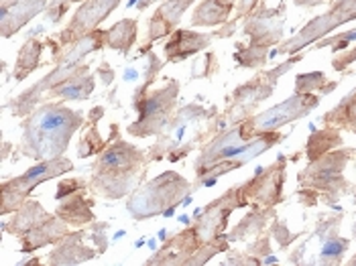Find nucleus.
<instances>
[{"label":"nucleus","mask_w":356,"mask_h":266,"mask_svg":"<svg viewBox=\"0 0 356 266\" xmlns=\"http://www.w3.org/2000/svg\"><path fill=\"white\" fill-rule=\"evenodd\" d=\"M82 112L61 104H43L25 122L23 155L33 160H51L67 151L74 133L82 126Z\"/></svg>","instance_id":"nucleus-1"},{"label":"nucleus","mask_w":356,"mask_h":266,"mask_svg":"<svg viewBox=\"0 0 356 266\" xmlns=\"http://www.w3.org/2000/svg\"><path fill=\"white\" fill-rule=\"evenodd\" d=\"M145 153L124 140L108 147L94 165V189L106 199H120L137 185Z\"/></svg>","instance_id":"nucleus-2"},{"label":"nucleus","mask_w":356,"mask_h":266,"mask_svg":"<svg viewBox=\"0 0 356 266\" xmlns=\"http://www.w3.org/2000/svg\"><path fill=\"white\" fill-rule=\"evenodd\" d=\"M106 39H108V31H94V33L86 35L80 41H76V43L72 45V49H67V51L63 53L59 65L55 67V72H51L49 76H45L39 83H35L33 88H29L27 92H23L17 100H13V102L8 104V108L13 110V116H27L29 112L41 102V96H43L45 92H51L57 85L65 83L70 78L78 76L80 72H88V65L78 67V63H80L90 51L102 49L104 43H106Z\"/></svg>","instance_id":"nucleus-3"},{"label":"nucleus","mask_w":356,"mask_h":266,"mask_svg":"<svg viewBox=\"0 0 356 266\" xmlns=\"http://www.w3.org/2000/svg\"><path fill=\"white\" fill-rule=\"evenodd\" d=\"M190 189L192 185L188 179L173 171H167L157 179L149 181L137 195H133L127 208L135 219H147L161 212L165 213L169 208H175Z\"/></svg>","instance_id":"nucleus-4"},{"label":"nucleus","mask_w":356,"mask_h":266,"mask_svg":"<svg viewBox=\"0 0 356 266\" xmlns=\"http://www.w3.org/2000/svg\"><path fill=\"white\" fill-rule=\"evenodd\" d=\"M356 19V0H336L328 10L316 19H312L309 23H305L303 28L291 37L289 41H285L281 45L279 51H273V57L279 53H291L296 55L298 51L305 49L312 43H318L320 39H324L328 33H332L334 28H338L340 25H346L350 21Z\"/></svg>","instance_id":"nucleus-5"},{"label":"nucleus","mask_w":356,"mask_h":266,"mask_svg":"<svg viewBox=\"0 0 356 266\" xmlns=\"http://www.w3.org/2000/svg\"><path fill=\"white\" fill-rule=\"evenodd\" d=\"M72 169H74L72 160L57 157V159L35 165L21 177H15L10 181H2V213L17 212L35 187L54 179V177H59L63 173H70Z\"/></svg>","instance_id":"nucleus-6"},{"label":"nucleus","mask_w":356,"mask_h":266,"mask_svg":"<svg viewBox=\"0 0 356 266\" xmlns=\"http://www.w3.org/2000/svg\"><path fill=\"white\" fill-rule=\"evenodd\" d=\"M177 94H179V85L173 80H169L165 88L135 102L138 110V120L129 126V134L151 136V134L161 133L171 120V112L177 102Z\"/></svg>","instance_id":"nucleus-7"},{"label":"nucleus","mask_w":356,"mask_h":266,"mask_svg":"<svg viewBox=\"0 0 356 266\" xmlns=\"http://www.w3.org/2000/svg\"><path fill=\"white\" fill-rule=\"evenodd\" d=\"M318 104H320V98H316L314 94H298L296 92L285 102L269 108L263 114H259V116H254L248 122H245V128H247L245 134H247V138H250V136H257V134L279 131L283 124L303 118L305 114L316 110Z\"/></svg>","instance_id":"nucleus-8"},{"label":"nucleus","mask_w":356,"mask_h":266,"mask_svg":"<svg viewBox=\"0 0 356 266\" xmlns=\"http://www.w3.org/2000/svg\"><path fill=\"white\" fill-rule=\"evenodd\" d=\"M118 4H120V0H86L76 10L74 19L70 21L65 31L59 35L61 45H70V43L74 45L76 41L83 39L86 35L98 31L100 23L106 21V17Z\"/></svg>","instance_id":"nucleus-9"},{"label":"nucleus","mask_w":356,"mask_h":266,"mask_svg":"<svg viewBox=\"0 0 356 266\" xmlns=\"http://www.w3.org/2000/svg\"><path fill=\"white\" fill-rule=\"evenodd\" d=\"M252 140L254 138H247L243 126L241 128H234L230 133L222 134L212 144H208V149H204L202 157H200L197 165H195V171L200 175H204V171L210 169L212 165H216V160L241 157L243 153H247L248 147L252 144Z\"/></svg>","instance_id":"nucleus-10"},{"label":"nucleus","mask_w":356,"mask_h":266,"mask_svg":"<svg viewBox=\"0 0 356 266\" xmlns=\"http://www.w3.org/2000/svg\"><path fill=\"white\" fill-rule=\"evenodd\" d=\"M353 153H355L353 149H346V151H338V153H332L326 157H320V160H314V165L300 175V181L312 187H318V189H330L342 179L340 173Z\"/></svg>","instance_id":"nucleus-11"},{"label":"nucleus","mask_w":356,"mask_h":266,"mask_svg":"<svg viewBox=\"0 0 356 266\" xmlns=\"http://www.w3.org/2000/svg\"><path fill=\"white\" fill-rule=\"evenodd\" d=\"M47 0H2L0 2V28L2 37H13L47 8Z\"/></svg>","instance_id":"nucleus-12"},{"label":"nucleus","mask_w":356,"mask_h":266,"mask_svg":"<svg viewBox=\"0 0 356 266\" xmlns=\"http://www.w3.org/2000/svg\"><path fill=\"white\" fill-rule=\"evenodd\" d=\"M193 2H195V0H167L165 4H161V6L155 10L153 19H151L147 41L153 43L155 39L173 33L175 25L181 21V15L192 6Z\"/></svg>","instance_id":"nucleus-13"},{"label":"nucleus","mask_w":356,"mask_h":266,"mask_svg":"<svg viewBox=\"0 0 356 266\" xmlns=\"http://www.w3.org/2000/svg\"><path fill=\"white\" fill-rule=\"evenodd\" d=\"M214 37L210 35H202V33H192V31H175L173 37L169 39V43L165 45V59L175 63V61H184L193 53L206 49L212 43Z\"/></svg>","instance_id":"nucleus-14"},{"label":"nucleus","mask_w":356,"mask_h":266,"mask_svg":"<svg viewBox=\"0 0 356 266\" xmlns=\"http://www.w3.org/2000/svg\"><path fill=\"white\" fill-rule=\"evenodd\" d=\"M83 232L80 234H65L57 242V248L51 252V265H82L86 260L96 256V250L86 248L82 244Z\"/></svg>","instance_id":"nucleus-15"},{"label":"nucleus","mask_w":356,"mask_h":266,"mask_svg":"<svg viewBox=\"0 0 356 266\" xmlns=\"http://www.w3.org/2000/svg\"><path fill=\"white\" fill-rule=\"evenodd\" d=\"M65 234H67L65 222H63L59 215H55V217L49 215L43 224H39L37 228H33L31 232H27V234L23 236V242H25L23 252L37 250V248H41V246H45V244H57Z\"/></svg>","instance_id":"nucleus-16"},{"label":"nucleus","mask_w":356,"mask_h":266,"mask_svg":"<svg viewBox=\"0 0 356 266\" xmlns=\"http://www.w3.org/2000/svg\"><path fill=\"white\" fill-rule=\"evenodd\" d=\"M236 2L238 0H204L193 10L192 19H190L192 27H216V25L226 23Z\"/></svg>","instance_id":"nucleus-17"},{"label":"nucleus","mask_w":356,"mask_h":266,"mask_svg":"<svg viewBox=\"0 0 356 266\" xmlns=\"http://www.w3.org/2000/svg\"><path fill=\"white\" fill-rule=\"evenodd\" d=\"M65 224H72V226H82L88 224L90 219H94V213H92V199H86V193L74 191L72 195H67V199L57 208V213Z\"/></svg>","instance_id":"nucleus-18"},{"label":"nucleus","mask_w":356,"mask_h":266,"mask_svg":"<svg viewBox=\"0 0 356 266\" xmlns=\"http://www.w3.org/2000/svg\"><path fill=\"white\" fill-rule=\"evenodd\" d=\"M49 215L47 212L37 203V201H23V206L17 210L15 219L4 226L6 232H13V234H19V236H25L27 232H31L33 228H37L39 224H43Z\"/></svg>","instance_id":"nucleus-19"},{"label":"nucleus","mask_w":356,"mask_h":266,"mask_svg":"<svg viewBox=\"0 0 356 266\" xmlns=\"http://www.w3.org/2000/svg\"><path fill=\"white\" fill-rule=\"evenodd\" d=\"M92 92H94V78L88 72H80L78 76L70 78L65 83L57 85L49 94L59 100H88Z\"/></svg>","instance_id":"nucleus-20"},{"label":"nucleus","mask_w":356,"mask_h":266,"mask_svg":"<svg viewBox=\"0 0 356 266\" xmlns=\"http://www.w3.org/2000/svg\"><path fill=\"white\" fill-rule=\"evenodd\" d=\"M322 120L326 124L336 126V128H344V131L356 133V88L338 106L332 108Z\"/></svg>","instance_id":"nucleus-21"},{"label":"nucleus","mask_w":356,"mask_h":266,"mask_svg":"<svg viewBox=\"0 0 356 266\" xmlns=\"http://www.w3.org/2000/svg\"><path fill=\"white\" fill-rule=\"evenodd\" d=\"M41 51H43V45L37 39H29L27 43L23 45L21 53H19L17 63H15V74H13L15 80L23 81L31 72H35L39 67Z\"/></svg>","instance_id":"nucleus-22"},{"label":"nucleus","mask_w":356,"mask_h":266,"mask_svg":"<svg viewBox=\"0 0 356 266\" xmlns=\"http://www.w3.org/2000/svg\"><path fill=\"white\" fill-rule=\"evenodd\" d=\"M137 41V21L133 19H122L108 31V45L112 49L127 53Z\"/></svg>","instance_id":"nucleus-23"},{"label":"nucleus","mask_w":356,"mask_h":266,"mask_svg":"<svg viewBox=\"0 0 356 266\" xmlns=\"http://www.w3.org/2000/svg\"><path fill=\"white\" fill-rule=\"evenodd\" d=\"M342 142V138H340V134L336 131V126L334 128H326V131H322V133H314L312 134V138H309V142H307V159L312 160H318L320 157H324V153H328L332 147H338Z\"/></svg>","instance_id":"nucleus-24"},{"label":"nucleus","mask_w":356,"mask_h":266,"mask_svg":"<svg viewBox=\"0 0 356 266\" xmlns=\"http://www.w3.org/2000/svg\"><path fill=\"white\" fill-rule=\"evenodd\" d=\"M326 85V76L316 72V74H303L296 78V92L298 94H312L314 90H320V92H330Z\"/></svg>","instance_id":"nucleus-25"},{"label":"nucleus","mask_w":356,"mask_h":266,"mask_svg":"<svg viewBox=\"0 0 356 266\" xmlns=\"http://www.w3.org/2000/svg\"><path fill=\"white\" fill-rule=\"evenodd\" d=\"M102 147H104V142L100 140L98 131L94 128V131L88 133V136H83V140L80 142V149H78V155H80V157H90V155H94L96 151H100Z\"/></svg>","instance_id":"nucleus-26"},{"label":"nucleus","mask_w":356,"mask_h":266,"mask_svg":"<svg viewBox=\"0 0 356 266\" xmlns=\"http://www.w3.org/2000/svg\"><path fill=\"white\" fill-rule=\"evenodd\" d=\"M346 248H348V240H330V242L324 244L322 258H326V263H336Z\"/></svg>","instance_id":"nucleus-27"},{"label":"nucleus","mask_w":356,"mask_h":266,"mask_svg":"<svg viewBox=\"0 0 356 266\" xmlns=\"http://www.w3.org/2000/svg\"><path fill=\"white\" fill-rule=\"evenodd\" d=\"M76 2V0H49L47 4V15H49V21L51 23H59V19L65 15V10L70 8V4Z\"/></svg>","instance_id":"nucleus-28"},{"label":"nucleus","mask_w":356,"mask_h":266,"mask_svg":"<svg viewBox=\"0 0 356 266\" xmlns=\"http://www.w3.org/2000/svg\"><path fill=\"white\" fill-rule=\"evenodd\" d=\"M353 61H356V49H344L340 57H334V69H344L346 65H350Z\"/></svg>","instance_id":"nucleus-29"},{"label":"nucleus","mask_w":356,"mask_h":266,"mask_svg":"<svg viewBox=\"0 0 356 266\" xmlns=\"http://www.w3.org/2000/svg\"><path fill=\"white\" fill-rule=\"evenodd\" d=\"M72 189H83V183L80 181H63L59 189H57V199H63V197H67V195H72Z\"/></svg>","instance_id":"nucleus-30"},{"label":"nucleus","mask_w":356,"mask_h":266,"mask_svg":"<svg viewBox=\"0 0 356 266\" xmlns=\"http://www.w3.org/2000/svg\"><path fill=\"white\" fill-rule=\"evenodd\" d=\"M257 2H259V0H238V2H236V19L247 17L248 13L257 6Z\"/></svg>","instance_id":"nucleus-31"},{"label":"nucleus","mask_w":356,"mask_h":266,"mask_svg":"<svg viewBox=\"0 0 356 266\" xmlns=\"http://www.w3.org/2000/svg\"><path fill=\"white\" fill-rule=\"evenodd\" d=\"M324 2H328V0H293V4L303 6V8H314V6H320Z\"/></svg>","instance_id":"nucleus-32"},{"label":"nucleus","mask_w":356,"mask_h":266,"mask_svg":"<svg viewBox=\"0 0 356 266\" xmlns=\"http://www.w3.org/2000/svg\"><path fill=\"white\" fill-rule=\"evenodd\" d=\"M137 78H138L137 69H127V72H124V80L127 81H135Z\"/></svg>","instance_id":"nucleus-33"},{"label":"nucleus","mask_w":356,"mask_h":266,"mask_svg":"<svg viewBox=\"0 0 356 266\" xmlns=\"http://www.w3.org/2000/svg\"><path fill=\"white\" fill-rule=\"evenodd\" d=\"M149 248H151V250H155V248H157V244H155V240H151V242H149Z\"/></svg>","instance_id":"nucleus-34"},{"label":"nucleus","mask_w":356,"mask_h":266,"mask_svg":"<svg viewBox=\"0 0 356 266\" xmlns=\"http://www.w3.org/2000/svg\"><path fill=\"white\" fill-rule=\"evenodd\" d=\"M137 4V0H129V6H135Z\"/></svg>","instance_id":"nucleus-35"}]
</instances>
